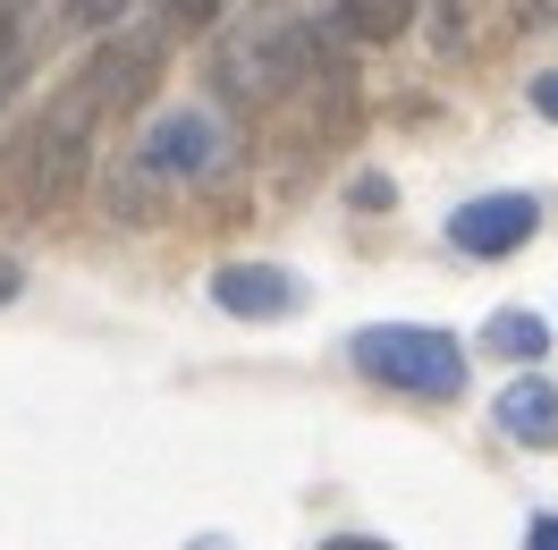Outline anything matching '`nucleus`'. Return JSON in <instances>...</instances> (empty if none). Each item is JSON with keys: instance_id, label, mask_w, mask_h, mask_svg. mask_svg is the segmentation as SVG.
Masks as SVG:
<instances>
[{"instance_id": "1", "label": "nucleus", "mask_w": 558, "mask_h": 550, "mask_svg": "<svg viewBox=\"0 0 558 550\" xmlns=\"http://www.w3.org/2000/svg\"><path fill=\"white\" fill-rule=\"evenodd\" d=\"M348 364L381 390H407V398H457L465 390V347L449 331H423V322H373L348 339Z\"/></svg>"}, {"instance_id": "2", "label": "nucleus", "mask_w": 558, "mask_h": 550, "mask_svg": "<svg viewBox=\"0 0 558 550\" xmlns=\"http://www.w3.org/2000/svg\"><path fill=\"white\" fill-rule=\"evenodd\" d=\"M85 162H94V110L76 103V94H60V103L17 136L9 178H17V195L35 212H51V204H69L76 187H85Z\"/></svg>"}, {"instance_id": "3", "label": "nucleus", "mask_w": 558, "mask_h": 550, "mask_svg": "<svg viewBox=\"0 0 558 550\" xmlns=\"http://www.w3.org/2000/svg\"><path fill=\"white\" fill-rule=\"evenodd\" d=\"M305 69H314V35H305L296 17H254V26H238V35L220 43V60H211V76H220L229 103H279Z\"/></svg>"}, {"instance_id": "4", "label": "nucleus", "mask_w": 558, "mask_h": 550, "mask_svg": "<svg viewBox=\"0 0 558 550\" xmlns=\"http://www.w3.org/2000/svg\"><path fill=\"white\" fill-rule=\"evenodd\" d=\"M229 162V136H220V119L211 110H161L136 144V170L144 178H170V187H195Z\"/></svg>"}, {"instance_id": "5", "label": "nucleus", "mask_w": 558, "mask_h": 550, "mask_svg": "<svg viewBox=\"0 0 558 550\" xmlns=\"http://www.w3.org/2000/svg\"><path fill=\"white\" fill-rule=\"evenodd\" d=\"M153 85H161V35H110L102 51L69 76V94L94 110V119H102V110H136Z\"/></svg>"}, {"instance_id": "6", "label": "nucleus", "mask_w": 558, "mask_h": 550, "mask_svg": "<svg viewBox=\"0 0 558 550\" xmlns=\"http://www.w3.org/2000/svg\"><path fill=\"white\" fill-rule=\"evenodd\" d=\"M533 229H542V204H533L524 187H499V195H474V204L449 212V246H457V254H474V263L517 254Z\"/></svg>"}, {"instance_id": "7", "label": "nucleus", "mask_w": 558, "mask_h": 550, "mask_svg": "<svg viewBox=\"0 0 558 550\" xmlns=\"http://www.w3.org/2000/svg\"><path fill=\"white\" fill-rule=\"evenodd\" d=\"M211 306L238 313V322H279V313L305 306V279L279 272V263H220L211 272Z\"/></svg>"}, {"instance_id": "8", "label": "nucleus", "mask_w": 558, "mask_h": 550, "mask_svg": "<svg viewBox=\"0 0 558 550\" xmlns=\"http://www.w3.org/2000/svg\"><path fill=\"white\" fill-rule=\"evenodd\" d=\"M499 432L524 449H550L558 441V381L542 373H517L508 390H499Z\"/></svg>"}, {"instance_id": "9", "label": "nucleus", "mask_w": 558, "mask_h": 550, "mask_svg": "<svg viewBox=\"0 0 558 550\" xmlns=\"http://www.w3.org/2000/svg\"><path fill=\"white\" fill-rule=\"evenodd\" d=\"M483 347L508 356V364H542V356H550V322H533V313H490Z\"/></svg>"}, {"instance_id": "10", "label": "nucleus", "mask_w": 558, "mask_h": 550, "mask_svg": "<svg viewBox=\"0 0 558 550\" xmlns=\"http://www.w3.org/2000/svg\"><path fill=\"white\" fill-rule=\"evenodd\" d=\"M407 17H415V0H339V26L355 43H398Z\"/></svg>"}, {"instance_id": "11", "label": "nucleus", "mask_w": 558, "mask_h": 550, "mask_svg": "<svg viewBox=\"0 0 558 550\" xmlns=\"http://www.w3.org/2000/svg\"><path fill=\"white\" fill-rule=\"evenodd\" d=\"M211 17H220V0H161V26H170V35H195Z\"/></svg>"}, {"instance_id": "12", "label": "nucleus", "mask_w": 558, "mask_h": 550, "mask_svg": "<svg viewBox=\"0 0 558 550\" xmlns=\"http://www.w3.org/2000/svg\"><path fill=\"white\" fill-rule=\"evenodd\" d=\"M119 17H128V0H69V26H85V35H102Z\"/></svg>"}, {"instance_id": "13", "label": "nucleus", "mask_w": 558, "mask_h": 550, "mask_svg": "<svg viewBox=\"0 0 558 550\" xmlns=\"http://www.w3.org/2000/svg\"><path fill=\"white\" fill-rule=\"evenodd\" d=\"M17 69H26V26H0V94L17 85Z\"/></svg>"}, {"instance_id": "14", "label": "nucleus", "mask_w": 558, "mask_h": 550, "mask_svg": "<svg viewBox=\"0 0 558 550\" xmlns=\"http://www.w3.org/2000/svg\"><path fill=\"white\" fill-rule=\"evenodd\" d=\"M533 110H542V119H558V69L533 76Z\"/></svg>"}, {"instance_id": "15", "label": "nucleus", "mask_w": 558, "mask_h": 550, "mask_svg": "<svg viewBox=\"0 0 558 550\" xmlns=\"http://www.w3.org/2000/svg\"><path fill=\"white\" fill-rule=\"evenodd\" d=\"M524 550H558V516H533V534H524Z\"/></svg>"}, {"instance_id": "16", "label": "nucleus", "mask_w": 558, "mask_h": 550, "mask_svg": "<svg viewBox=\"0 0 558 550\" xmlns=\"http://www.w3.org/2000/svg\"><path fill=\"white\" fill-rule=\"evenodd\" d=\"M322 550H389V542H373V534H330Z\"/></svg>"}, {"instance_id": "17", "label": "nucleus", "mask_w": 558, "mask_h": 550, "mask_svg": "<svg viewBox=\"0 0 558 550\" xmlns=\"http://www.w3.org/2000/svg\"><path fill=\"white\" fill-rule=\"evenodd\" d=\"M17 288H26V272H17V263H9V254H0V306H9V297H17Z\"/></svg>"}, {"instance_id": "18", "label": "nucleus", "mask_w": 558, "mask_h": 550, "mask_svg": "<svg viewBox=\"0 0 558 550\" xmlns=\"http://www.w3.org/2000/svg\"><path fill=\"white\" fill-rule=\"evenodd\" d=\"M0 26H26V0H0Z\"/></svg>"}, {"instance_id": "19", "label": "nucleus", "mask_w": 558, "mask_h": 550, "mask_svg": "<svg viewBox=\"0 0 558 550\" xmlns=\"http://www.w3.org/2000/svg\"><path fill=\"white\" fill-rule=\"evenodd\" d=\"M186 550H238V542H220V534H204V542H186Z\"/></svg>"}]
</instances>
